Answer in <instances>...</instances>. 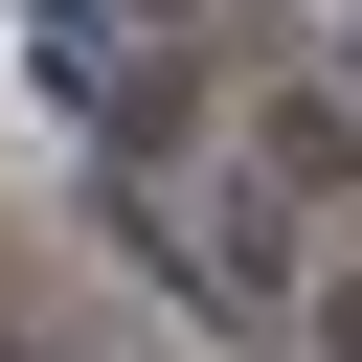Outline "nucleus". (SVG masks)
<instances>
[{
	"label": "nucleus",
	"mask_w": 362,
	"mask_h": 362,
	"mask_svg": "<svg viewBox=\"0 0 362 362\" xmlns=\"http://www.w3.org/2000/svg\"><path fill=\"white\" fill-rule=\"evenodd\" d=\"M249 181H272V204H339V181H362V113H339V90H272V113H249Z\"/></svg>",
	"instance_id": "nucleus-2"
},
{
	"label": "nucleus",
	"mask_w": 362,
	"mask_h": 362,
	"mask_svg": "<svg viewBox=\"0 0 362 362\" xmlns=\"http://www.w3.org/2000/svg\"><path fill=\"white\" fill-rule=\"evenodd\" d=\"M294 317H317V362H362V272H294Z\"/></svg>",
	"instance_id": "nucleus-3"
},
{
	"label": "nucleus",
	"mask_w": 362,
	"mask_h": 362,
	"mask_svg": "<svg viewBox=\"0 0 362 362\" xmlns=\"http://www.w3.org/2000/svg\"><path fill=\"white\" fill-rule=\"evenodd\" d=\"M136 249H158L181 294H226V317H294V226H272V181H181V204H136Z\"/></svg>",
	"instance_id": "nucleus-1"
}]
</instances>
